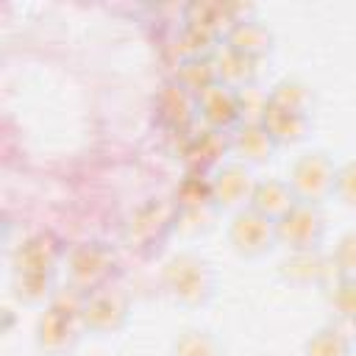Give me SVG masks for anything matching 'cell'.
I'll list each match as a JSON object with an SVG mask.
<instances>
[{"mask_svg": "<svg viewBox=\"0 0 356 356\" xmlns=\"http://www.w3.org/2000/svg\"><path fill=\"white\" fill-rule=\"evenodd\" d=\"M164 284L178 303L197 306V303L209 300V295L214 289V275L203 259H197L192 253H181L167 261Z\"/></svg>", "mask_w": 356, "mask_h": 356, "instance_id": "cell-1", "label": "cell"}, {"mask_svg": "<svg viewBox=\"0 0 356 356\" xmlns=\"http://www.w3.org/2000/svg\"><path fill=\"white\" fill-rule=\"evenodd\" d=\"M289 186L303 203H323L337 192V167L325 153H306L295 161Z\"/></svg>", "mask_w": 356, "mask_h": 356, "instance_id": "cell-2", "label": "cell"}, {"mask_svg": "<svg viewBox=\"0 0 356 356\" xmlns=\"http://www.w3.org/2000/svg\"><path fill=\"white\" fill-rule=\"evenodd\" d=\"M323 214L317 211L314 203H303L298 200L278 222H275V236L281 245L289 248V253L295 250H314L323 239Z\"/></svg>", "mask_w": 356, "mask_h": 356, "instance_id": "cell-3", "label": "cell"}, {"mask_svg": "<svg viewBox=\"0 0 356 356\" xmlns=\"http://www.w3.org/2000/svg\"><path fill=\"white\" fill-rule=\"evenodd\" d=\"M228 236H231L234 250L242 253V256H261L267 248H273V242H278L275 222L270 217L259 214L250 206L242 209V211H236Z\"/></svg>", "mask_w": 356, "mask_h": 356, "instance_id": "cell-4", "label": "cell"}, {"mask_svg": "<svg viewBox=\"0 0 356 356\" xmlns=\"http://www.w3.org/2000/svg\"><path fill=\"white\" fill-rule=\"evenodd\" d=\"M125 317H128V300L122 292H117V289L86 292L83 312H81L83 328H92L97 334H108V331H117L125 323Z\"/></svg>", "mask_w": 356, "mask_h": 356, "instance_id": "cell-5", "label": "cell"}, {"mask_svg": "<svg viewBox=\"0 0 356 356\" xmlns=\"http://www.w3.org/2000/svg\"><path fill=\"white\" fill-rule=\"evenodd\" d=\"M83 331V323H81V314L75 312H64L58 306H50L42 317H39V325H36V339H39V348L58 356L64 350H70L78 337Z\"/></svg>", "mask_w": 356, "mask_h": 356, "instance_id": "cell-6", "label": "cell"}, {"mask_svg": "<svg viewBox=\"0 0 356 356\" xmlns=\"http://www.w3.org/2000/svg\"><path fill=\"white\" fill-rule=\"evenodd\" d=\"M211 186V200L225 206V209H245L253 200V189L256 181L250 175V170H245L242 164H225L217 170V175L209 181Z\"/></svg>", "mask_w": 356, "mask_h": 356, "instance_id": "cell-7", "label": "cell"}, {"mask_svg": "<svg viewBox=\"0 0 356 356\" xmlns=\"http://www.w3.org/2000/svg\"><path fill=\"white\" fill-rule=\"evenodd\" d=\"M195 106H197V111L203 114V120H206L211 128H217V131L234 125V122L242 117L239 89L225 86V83H214V86H209L206 92H200V95L195 97Z\"/></svg>", "mask_w": 356, "mask_h": 356, "instance_id": "cell-8", "label": "cell"}, {"mask_svg": "<svg viewBox=\"0 0 356 356\" xmlns=\"http://www.w3.org/2000/svg\"><path fill=\"white\" fill-rule=\"evenodd\" d=\"M108 267H111V253L97 242L95 245H81L70 256V275H72L78 289H89L97 281H103Z\"/></svg>", "mask_w": 356, "mask_h": 356, "instance_id": "cell-9", "label": "cell"}, {"mask_svg": "<svg viewBox=\"0 0 356 356\" xmlns=\"http://www.w3.org/2000/svg\"><path fill=\"white\" fill-rule=\"evenodd\" d=\"M295 203H298V197H295L289 181H261L253 189L250 209H256L259 214H264L273 222H278Z\"/></svg>", "mask_w": 356, "mask_h": 356, "instance_id": "cell-10", "label": "cell"}, {"mask_svg": "<svg viewBox=\"0 0 356 356\" xmlns=\"http://www.w3.org/2000/svg\"><path fill=\"white\" fill-rule=\"evenodd\" d=\"M58 250L50 236H33L17 250V275H47L53 278V264Z\"/></svg>", "mask_w": 356, "mask_h": 356, "instance_id": "cell-11", "label": "cell"}, {"mask_svg": "<svg viewBox=\"0 0 356 356\" xmlns=\"http://www.w3.org/2000/svg\"><path fill=\"white\" fill-rule=\"evenodd\" d=\"M284 278L298 284V286H309V284H323L328 275V261L325 256L314 248V250H295L289 253V259L281 264Z\"/></svg>", "mask_w": 356, "mask_h": 356, "instance_id": "cell-12", "label": "cell"}, {"mask_svg": "<svg viewBox=\"0 0 356 356\" xmlns=\"http://www.w3.org/2000/svg\"><path fill=\"white\" fill-rule=\"evenodd\" d=\"M261 125L270 131V136L275 142H300L309 134V128H312V117L300 114V111H286V108H278V106L267 103Z\"/></svg>", "mask_w": 356, "mask_h": 356, "instance_id": "cell-13", "label": "cell"}, {"mask_svg": "<svg viewBox=\"0 0 356 356\" xmlns=\"http://www.w3.org/2000/svg\"><path fill=\"white\" fill-rule=\"evenodd\" d=\"M275 139L270 136V131L261 122H245L236 128L234 139H231V150L239 153L245 161H267L270 153L275 150Z\"/></svg>", "mask_w": 356, "mask_h": 356, "instance_id": "cell-14", "label": "cell"}, {"mask_svg": "<svg viewBox=\"0 0 356 356\" xmlns=\"http://www.w3.org/2000/svg\"><path fill=\"white\" fill-rule=\"evenodd\" d=\"M270 42H273L270 31L264 25L253 22V19H248V22L239 19L228 31V47L236 50V53H242V56H248V58H253V61L261 58L270 50Z\"/></svg>", "mask_w": 356, "mask_h": 356, "instance_id": "cell-15", "label": "cell"}, {"mask_svg": "<svg viewBox=\"0 0 356 356\" xmlns=\"http://www.w3.org/2000/svg\"><path fill=\"white\" fill-rule=\"evenodd\" d=\"M253 64H256L253 58H248V56H242V53L225 47V50L220 53V58L214 61V70H217L220 83L234 86V89H242V86L253 78Z\"/></svg>", "mask_w": 356, "mask_h": 356, "instance_id": "cell-16", "label": "cell"}, {"mask_svg": "<svg viewBox=\"0 0 356 356\" xmlns=\"http://www.w3.org/2000/svg\"><path fill=\"white\" fill-rule=\"evenodd\" d=\"M178 83H181L189 95L197 97V95L206 92L209 86L220 83L217 70H214V61H211V58H189V61L181 67V72H178Z\"/></svg>", "mask_w": 356, "mask_h": 356, "instance_id": "cell-17", "label": "cell"}, {"mask_svg": "<svg viewBox=\"0 0 356 356\" xmlns=\"http://www.w3.org/2000/svg\"><path fill=\"white\" fill-rule=\"evenodd\" d=\"M306 356H350V337L337 325H323L306 342Z\"/></svg>", "mask_w": 356, "mask_h": 356, "instance_id": "cell-18", "label": "cell"}, {"mask_svg": "<svg viewBox=\"0 0 356 356\" xmlns=\"http://www.w3.org/2000/svg\"><path fill=\"white\" fill-rule=\"evenodd\" d=\"M270 106L286 108V111H300L309 114L312 111V95L303 83L298 81H281L273 92H270Z\"/></svg>", "mask_w": 356, "mask_h": 356, "instance_id": "cell-19", "label": "cell"}, {"mask_svg": "<svg viewBox=\"0 0 356 356\" xmlns=\"http://www.w3.org/2000/svg\"><path fill=\"white\" fill-rule=\"evenodd\" d=\"M172 356H222V348L206 331H184L172 345Z\"/></svg>", "mask_w": 356, "mask_h": 356, "instance_id": "cell-20", "label": "cell"}, {"mask_svg": "<svg viewBox=\"0 0 356 356\" xmlns=\"http://www.w3.org/2000/svg\"><path fill=\"white\" fill-rule=\"evenodd\" d=\"M228 22L225 17V8L222 6H214V3H200V6H192L189 8V25L209 33V36H217V31Z\"/></svg>", "mask_w": 356, "mask_h": 356, "instance_id": "cell-21", "label": "cell"}, {"mask_svg": "<svg viewBox=\"0 0 356 356\" xmlns=\"http://www.w3.org/2000/svg\"><path fill=\"white\" fill-rule=\"evenodd\" d=\"M331 303L339 312V317L356 323V278H339L331 286Z\"/></svg>", "mask_w": 356, "mask_h": 356, "instance_id": "cell-22", "label": "cell"}, {"mask_svg": "<svg viewBox=\"0 0 356 356\" xmlns=\"http://www.w3.org/2000/svg\"><path fill=\"white\" fill-rule=\"evenodd\" d=\"M331 261H334L339 278H356V231H350L339 239Z\"/></svg>", "mask_w": 356, "mask_h": 356, "instance_id": "cell-23", "label": "cell"}, {"mask_svg": "<svg viewBox=\"0 0 356 356\" xmlns=\"http://www.w3.org/2000/svg\"><path fill=\"white\" fill-rule=\"evenodd\" d=\"M348 206L356 209V161H348L345 167L337 170V192Z\"/></svg>", "mask_w": 356, "mask_h": 356, "instance_id": "cell-24", "label": "cell"}]
</instances>
